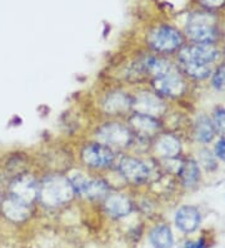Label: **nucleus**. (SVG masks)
<instances>
[{
	"label": "nucleus",
	"mask_w": 225,
	"mask_h": 248,
	"mask_svg": "<svg viewBox=\"0 0 225 248\" xmlns=\"http://www.w3.org/2000/svg\"><path fill=\"white\" fill-rule=\"evenodd\" d=\"M119 170L128 181L135 183L145 181L149 177V168L147 164L135 158H124L119 164Z\"/></svg>",
	"instance_id": "nucleus-9"
},
{
	"label": "nucleus",
	"mask_w": 225,
	"mask_h": 248,
	"mask_svg": "<svg viewBox=\"0 0 225 248\" xmlns=\"http://www.w3.org/2000/svg\"><path fill=\"white\" fill-rule=\"evenodd\" d=\"M154 87L158 93L169 95V97H177L184 91L183 80L175 72L174 68H171L163 76L154 78Z\"/></svg>",
	"instance_id": "nucleus-6"
},
{
	"label": "nucleus",
	"mask_w": 225,
	"mask_h": 248,
	"mask_svg": "<svg viewBox=\"0 0 225 248\" xmlns=\"http://www.w3.org/2000/svg\"><path fill=\"white\" fill-rule=\"evenodd\" d=\"M180 176L185 186H194L199 179V167L194 160H189L180 170Z\"/></svg>",
	"instance_id": "nucleus-19"
},
{
	"label": "nucleus",
	"mask_w": 225,
	"mask_h": 248,
	"mask_svg": "<svg viewBox=\"0 0 225 248\" xmlns=\"http://www.w3.org/2000/svg\"><path fill=\"white\" fill-rule=\"evenodd\" d=\"M196 138L203 143H209L210 140H213L214 136H215V128L211 124L209 118L207 117H200L196 122Z\"/></svg>",
	"instance_id": "nucleus-16"
},
{
	"label": "nucleus",
	"mask_w": 225,
	"mask_h": 248,
	"mask_svg": "<svg viewBox=\"0 0 225 248\" xmlns=\"http://www.w3.org/2000/svg\"><path fill=\"white\" fill-rule=\"evenodd\" d=\"M135 108L138 109V112L141 114L153 115L162 112L163 103L151 94H141L135 102Z\"/></svg>",
	"instance_id": "nucleus-14"
},
{
	"label": "nucleus",
	"mask_w": 225,
	"mask_h": 248,
	"mask_svg": "<svg viewBox=\"0 0 225 248\" xmlns=\"http://www.w3.org/2000/svg\"><path fill=\"white\" fill-rule=\"evenodd\" d=\"M203 4L207 6H210V8H214V6H219L224 3V0H201Z\"/></svg>",
	"instance_id": "nucleus-25"
},
{
	"label": "nucleus",
	"mask_w": 225,
	"mask_h": 248,
	"mask_svg": "<svg viewBox=\"0 0 225 248\" xmlns=\"http://www.w3.org/2000/svg\"><path fill=\"white\" fill-rule=\"evenodd\" d=\"M150 242L155 248L173 247V234L168 226H158L150 233Z\"/></svg>",
	"instance_id": "nucleus-15"
},
{
	"label": "nucleus",
	"mask_w": 225,
	"mask_h": 248,
	"mask_svg": "<svg viewBox=\"0 0 225 248\" xmlns=\"http://www.w3.org/2000/svg\"><path fill=\"white\" fill-rule=\"evenodd\" d=\"M213 85L214 88L218 91H223L225 89V64L220 65L218 70L215 72L213 77Z\"/></svg>",
	"instance_id": "nucleus-21"
},
{
	"label": "nucleus",
	"mask_w": 225,
	"mask_h": 248,
	"mask_svg": "<svg viewBox=\"0 0 225 248\" xmlns=\"http://www.w3.org/2000/svg\"><path fill=\"white\" fill-rule=\"evenodd\" d=\"M105 208L113 217H125L132 212V202L128 200V197L121 196V194H113L106 200Z\"/></svg>",
	"instance_id": "nucleus-13"
},
{
	"label": "nucleus",
	"mask_w": 225,
	"mask_h": 248,
	"mask_svg": "<svg viewBox=\"0 0 225 248\" xmlns=\"http://www.w3.org/2000/svg\"><path fill=\"white\" fill-rule=\"evenodd\" d=\"M175 223H177L178 228L183 232L189 233L195 231L200 223V215H199L198 209L190 206L180 208L175 216Z\"/></svg>",
	"instance_id": "nucleus-11"
},
{
	"label": "nucleus",
	"mask_w": 225,
	"mask_h": 248,
	"mask_svg": "<svg viewBox=\"0 0 225 248\" xmlns=\"http://www.w3.org/2000/svg\"><path fill=\"white\" fill-rule=\"evenodd\" d=\"M132 124L136 129L141 130L144 133H153L159 128L158 121H155L151 115L141 114V113H138L133 117Z\"/></svg>",
	"instance_id": "nucleus-17"
},
{
	"label": "nucleus",
	"mask_w": 225,
	"mask_h": 248,
	"mask_svg": "<svg viewBox=\"0 0 225 248\" xmlns=\"http://www.w3.org/2000/svg\"><path fill=\"white\" fill-rule=\"evenodd\" d=\"M98 140L103 144L110 145H126L130 142V133L125 127L117 123L106 124L103 128H100L98 132Z\"/></svg>",
	"instance_id": "nucleus-7"
},
{
	"label": "nucleus",
	"mask_w": 225,
	"mask_h": 248,
	"mask_svg": "<svg viewBox=\"0 0 225 248\" xmlns=\"http://www.w3.org/2000/svg\"><path fill=\"white\" fill-rule=\"evenodd\" d=\"M150 46L158 52H171L181 44V35L171 27H160L151 33Z\"/></svg>",
	"instance_id": "nucleus-4"
},
{
	"label": "nucleus",
	"mask_w": 225,
	"mask_h": 248,
	"mask_svg": "<svg viewBox=\"0 0 225 248\" xmlns=\"http://www.w3.org/2000/svg\"><path fill=\"white\" fill-rule=\"evenodd\" d=\"M129 107V99L123 94H113L106 100V110L109 112H121Z\"/></svg>",
	"instance_id": "nucleus-20"
},
{
	"label": "nucleus",
	"mask_w": 225,
	"mask_h": 248,
	"mask_svg": "<svg viewBox=\"0 0 225 248\" xmlns=\"http://www.w3.org/2000/svg\"><path fill=\"white\" fill-rule=\"evenodd\" d=\"M215 153L218 155V158H220V159L225 162V140H222L218 142V144L215 147Z\"/></svg>",
	"instance_id": "nucleus-23"
},
{
	"label": "nucleus",
	"mask_w": 225,
	"mask_h": 248,
	"mask_svg": "<svg viewBox=\"0 0 225 248\" xmlns=\"http://www.w3.org/2000/svg\"><path fill=\"white\" fill-rule=\"evenodd\" d=\"M3 212L12 221H24L29 215V204L12 196L3 203Z\"/></svg>",
	"instance_id": "nucleus-12"
},
{
	"label": "nucleus",
	"mask_w": 225,
	"mask_h": 248,
	"mask_svg": "<svg viewBox=\"0 0 225 248\" xmlns=\"http://www.w3.org/2000/svg\"><path fill=\"white\" fill-rule=\"evenodd\" d=\"M39 194L38 185L31 177H20L12 185V196L21 202L30 204Z\"/></svg>",
	"instance_id": "nucleus-10"
},
{
	"label": "nucleus",
	"mask_w": 225,
	"mask_h": 248,
	"mask_svg": "<svg viewBox=\"0 0 225 248\" xmlns=\"http://www.w3.org/2000/svg\"><path fill=\"white\" fill-rule=\"evenodd\" d=\"M156 148L160 155H165V157H174L180 152V143L175 137L164 136L158 142Z\"/></svg>",
	"instance_id": "nucleus-18"
},
{
	"label": "nucleus",
	"mask_w": 225,
	"mask_h": 248,
	"mask_svg": "<svg viewBox=\"0 0 225 248\" xmlns=\"http://www.w3.org/2000/svg\"><path fill=\"white\" fill-rule=\"evenodd\" d=\"M218 54L213 44H195L180 52V63L183 67H210Z\"/></svg>",
	"instance_id": "nucleus-2"
},
{
	"label": "nucleus",
	"mask_w": 225,
	"mask_h": 248,
	"mask_svg": "<svg viewBox=\"0 0 225 248\" xmlns=\"http://www.w3.org/2000/svg\"><path fill=\"white\" fill-rule=\"evenodd\" d=\"M214 121H215L216 129L219 130L220 133L225 134V109H218L214 114Z\"/></svg>",
	"instance_id": "nucleus-22"
},
{
	"label": "nucleus",
	"mask_w": 225,
	"mask_h": 248,
	"mask_svg": "<svg viewBox=\"0 0 225 248\" xmlns=\"http://www.w3.org/2000/svg\"><path fill=\"white\" fill-rule=\"evenodd\" d=\"M184 248H207L204 239H199L198 242H188L185 243Z\"/></svg>",
	"instance_id": "nucleus-24"
},
{
	"label": "nucleus",
	"mask_w": 225,
	"mask_h": 248,
	"mask_svg": "<svg viewBox=\"0 0 225 248\" xmlns=\"http://www.w3.org/2000/svg\"><path fill=\"white\" fill-rule=\"evenodd\" d=\"M40 200L46 206H59L72 200L74 189L70 183L64 177L54 176L45 179L40 187Z\"/></svg>",
	"instance_id": "nucleus-1"
},
{
	"label": "nucleus",
	"mask_w": 225,
	"mask_h": 248,
	"mask_svg": "<svg viewBox=\"0 0 225 248\" xmlns=\"http://www.w3.org/2000/svg\"><path fill=\"white\" fill-rule=\"evenodd\" d=\"M74 192L79 194L90 197V198H99L108 192V186L102 179H88L81 174H76L70 181Z\"/></svg>",
	"instance_id": "nucleus-5"
},
{
	"label": "nucleus",
	"mask_w": 225,
	"mask_h": 248,
	"mask_svg": "<svg viewBox=\"0 0 225 248\" xmlns=\"http://www.w3.org/2000/svg\"><path fill=\"white\" fill-rule=\"evenodd\" d=\"M84 162L91 167H106L114 160V153L104 144H90L83 151Z\"/></svg>",
	"instance_id": "nucleus-8"
},
{
	"label": "nucleus",
	"mask_w": 225,
	"mask_h": 248,
	"mask_svg": "<svg viewBox=\"0 0 225 248\" xmlns=\"http://www.w3.org/2000/svg\"><path fill=\"white\" fill-rule=\"evenodd\" d=\"M214 19L204 13L190 16L186 31L196 44H211L216 38Z\"/></svg>",
	"instance_id": "nucleus-3"
}]
</instances>
